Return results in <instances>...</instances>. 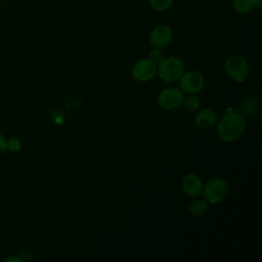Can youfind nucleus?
Listing matches in <instances>:
<instances>
[{"instance_id":"1","label":"nucleus","mask_w":262,"mask_h":262,"mask_svg":"<svg viewBox=\"0 0 262 262\" xmlns=\"http://www.w3.org/2000/svg\"><path fill=\"white\" fill-rule=\"evenodd\" d=\"M246 130V120L242 114L228 112L217 124V135L224 142H234L242 137Z\"/></svg>"},{"instance_id":"2","label":"nucleus","mask_w":262,"mask_h":262,"mask_svg":"<svg viewBox=\"0 0 262 262\" xmlns=\"http://www.w3.org/2000/svg\"><path fill=\"white\" fill-rule=\"evenodd\" d=\"M184 73L183 61L177 56L165 57L157 67V75L165 83H174Z\"/></svg>"},{"instance_id":"3","label":"nucleus","mask_w":262,"mask_h":262,"mask_svg":"<svg viewBox=\"0 0 262 262\" xmlns=\"http://www.w3.org/2000/svg\"><path fill=\"white\" fill-rule=\"evenodd\" d=\"M229 184L226 180L214 177L209 179L205 185H203V196L209 204H219L223 202L229 194Z\"/></svg>"},{"instance_id":"4","label":"nucleus","mask_w":262,"mask_h":262,"mask_svg":"<svg viewBox=\"0 0 262 262\" xmlns=\"http://www.w3.org/2000/svg\"><path fill=\"white\" fill-rule=\"evenodd\" d=\"M226 74L234 81L241 83L249 75L250 68L247 60L239 55H230L224 63Z\"/></svg>"},{"instance_id":"5","label":"nucleus","mask_w":262,"mask_h":262,"mask_svg":"<svg viewBox=\"0 0 262 262\" xmlns=\"http://www.w3.org/2000/svg\"><path fill=\"white\" fill-rule=\"evenodd\" d=\"M184 99V92L180 88L168 87L163 89L158 95V104L161 108L172 111L179 107Z\"/></svg>"},{"instance_id":"6","label":"nucleus","mask_w":262,"mask_h":262,"mask_svg":"<svg viewBox=\"0 0 262 262\" xmlns=\"http://www.w3.org/2000/svg\"><path fill=\"white\" fill-rule=\"evenodd\" d=\"M180 89L188 94H196L202 91L205 85V78L198 71H188L183 73L179 79Z\"/></svg>"},{"instance_id":"7","label":"nucleus","mask_w":262,"mask_h":262,"mask_svg":"<svg viewBox=\"0 0 262 262\" xmlns=\"http://www.w3.org/2000/svg\"><path fill=\"white\" fill-rule=\"evenodd\" d=\"M157 64L149 58H142L132 68V76L136 81L147 82L157 75Z\"/></svg>"},{"instance_id":"8","label":"nucleus","mask_w":262,"mask_h":262,"mask_svg":"<svg viewBox=\"0 0 262 262\" xmlns=\"http://www.w3.org/2000/svg\"><path fill=\"white\" fill-rule=\"evenodd\" d=\"M203 181L194 173H187L183 176L181 180L182 191L190 198H196L202 193Z\"/></svg>"},{"instance_id":"9","label":"nucleus","mask_w":262,"mask_h":262,"mask_svg":"<svg viewBox=\"0 0 262 262\" xmlns=\"http://www.w3.org/2000/svg\"><path fill=\"white\" fill-rule=\"evenodd\" d=\"M172 35V30L169 26L160 25L151 31L149 35V42L154 47L164 48L171 42Z\"/></svg>"},{"instance_id":"10","label":"nucleus","mask_w":262,"mask_h":262,"mask_svg":"<svg viewBox=\"0 0 262 262\" xmlns=\"http://www.w3.org/2000/svg\"><path fill=\"white\" fill-rule=\"evenodd\" d=\"M217 113L211 107L199 111L194 117V124L200 129H209L217 123Z\"/></svg>"},{"instance_id":"11","label":"nucleus","mask_w":262,"mask_h":262,"mask_svg":"<svg viewBox=\"0 0 262 262\" xmlns=\"http://www.w3.org/2000/svg\"><path fill=\"white\" fill-rule=\"evenodd\" d=\"M261 0H233V8L242 14L249 13L254 7H260Z\"/></svg>"},{"instance_id":"12","label":"nucleus","mask_w":262,"mask_h":262,"mask_svg":"<svg viewBox=\"0 0 262 262\" xmlns=\"http://www.w3.org/2000/svg\"><path fill=\"white\" fill-rule=\"evenodd\" d=\"M208 208V203L207 201L204 199H194L193 201H191L189 204H188V207H187V211L188 213L191 215V216H194V217H199V216H202L206 210Z\"/></svg>"},{"instance_id":"13","label":"nucleus","mask_w":262,"mask_h":262,"mask_svg":"<svg viewBox=\"0 0 262 262\" xmlns=\"http://www.w3.org/2000/svg\"><path fill=\"white\" fill-rule=\"evenodd\" d=\"M185 110L189 112H195L201 106V99L195 94H190L187 97H184L183 102Z\"/></svg>"},{"instance_id":"14","label":"nucleus","mask_w":262,"mask_h":262,"mask_svg":"<svg viewBox=\"0 0 262 262\" xmlns=\"http://www.w3.org/2000/svg\"><path fill=\"white\" fill-rule=\"evenodd\" d=\"M174 0H149L151 8L156 11H165L170 8Z\"/></svg>"},{"instance_id":"15","label":"nucleus","mask_w":262,"mask_h":262,"mask_svg":"<svg viewBox=\"0 0 262 262\" xmlns=\"http://www.w3.org/2000/svg\"><path fill=\"white\" fill-rule=\"evenodd\" d=\"M21 143L18 138L16 137H10L6 139V150L10 152H17L20 150Z\"/></svg>"},{"instance_id":"16","label":"nucleus","mask_w":262,"mask_h":262,"mask_svg":"<svg viewBox=\"0 0 262 262\" xmlns=\"http://www.w3.org/2000/svg\"><path fill=\"white\" fill-rule=\"evenodd\" d=\"M148 57L150 60H152L158 66L165 58V55H164V52L161 50V48L154 47V49H151L149 51Z\"/></svg>"},{"instance_id":"17","label":"nucleus","mask_w":262,"mask_h":262,"mask_svg":"<svg viewBox=\"0 0 262 262\" xmlns=\"http://www.w3.org/2000/svg\"><path fill=\"white\" fill-rule=\"evenodd\" d=\"M6 150V138L0 133V156Z\"/></svg>"},{"instance_id":"18","label":"nucleus","mask_w":262,"mask_h":262,"mask_svg":"<svg viewBox=\"0 0 262 262\" xmlns=\"http://www.w3.org/2000/svg\"><path fill=\"white\" fill-rule=\"evenodd\" d=\"M5 262H21V258L17 256H8L4 259Z\"/></svg>"}]
</instances>
